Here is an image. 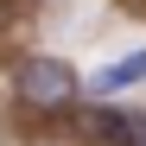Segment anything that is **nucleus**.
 Wrapping results in <instances>:
<instances>
[{
    "instance_id": "obj_1",
    "label": "nucleus",
    "mask_w": 146,
    "mask_h": 146,
    "mask_svg": "<svg viewBox=\"0 0 146 146\" xmlns=\"http://www.w3.org/2000/svg\"><path fill=\"white\" fill-rule=\"evenodd\" d=\"M13 95H19L26 108H38V114H64V108H76L83 76H76L64 57H19V64H13Z\"/></svg>"
},
{
    "instance_id": "obj_2",
    "label": "nucleus",
    "mask_w": 146,
    "mask_h": 146,
    "mask_svg": "<svg viewBox=\"0 0 146 146\" xmlns=\"http://www.w3.org/2000/svg\"><path fill=\"white\" fill-rule=\"evenodd\" d=\"M140 76H146V51L121 57V64H102V70H95V76H89L83 89H89V95H102V102H114V95H121V89H133Z\"/></svg>"
},
{
    "instance_id": "obj_3",
    "label": "nucleus",
    "mask_w": 146,
    "mask_h": 146,
    "mask_svg": "<svg viewBox=\"0 0 146 146\" xmlns=\"http://www.w3.org/2000/svg\"><path fill=\"white\" fill-rule=\"evenodd\" d=\"M83 127H89L95 140H108V146H140V121H133V114L95 108V114H83Z\"/></svg>"
},
{
    "instance_id": "obj_4",
    "label": "nucleus",
    "mask_w": 146,
    "mask_h": 146,
    "mask_svg": "<svg viewBox=\"0 0 146 146\" xmlns=\"http://www.w3.org/2000/svg\"><path fill=\"white\" fill-rule=\"evenodd\" d=\"M140 146H146V121H140Z\"/></svg>"
}]
</instances>
